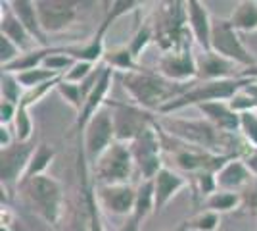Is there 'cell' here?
Listing matches in <instances>:
<instances>
[{
  "mask_svg": "<svg viewBox=\"0 0 257 231\" xmlns=\"http://www.w3.org/2000/svg\"><path fill=\"white\" fill-rule=\"evenodd\" d=\"M156 212V191H154V181H142L137 187V202H135V212L133 216L137 220L144 221L150 214Z\"/></svg>",
  "mask_w": 257,
  "mask_h": 231,
  "instance_id": "cell-25",
  "label": "cell"
},
{
  "mask_svg": "<svg viewBox=\"0 0 257 231\" xmlns=\"http://www.w3.org/2000/svg\"><path fill=\"white\" fill-rule=\"evenodd\" d=\"M96 195L100 204L115 216H133L137 202V189L127 185H98Z\"/></svg>",
  "mask_w": 257,
  "mask_h": 231,
  "instance_id": "cell-14",
  "label": "cell"
},
{
  "mask_svg": "<svg viewBox=\"0 0 257 231\" xmlns=\"http://www.w3.org/2000/svg\"><path fill=\"white\" fill-rule=\"evenodd\" d=\"M240 77H249V79H255L257 81V66L253 67H246V69H242V73Z\"/></svg>",
  "mask_w": 257,
  "mask_h": 231,
  "instance_id": "cell-43",
  "label": "cell"
},
{
  "mask_svg": "<svg viewBox=\"0 0 257 231\" xmlns=\"http://www.w3.org/2000/svg\"><path fill=\"white\" fill-rule=\"evenodd\" d=\"M198 110L204 114L205 120L211 121L215 127H219L221 131H240V114H236L228 106V102H209V104L198 106Z\"/></svg>",
  "mask_w": 257,
  "mask_h": 231,
  "instance_id": "cell-20",
  "label": "cell"
},
{
  "mask_svg": "<svg viewBox=\"0 0 257 231\" xmlns=\"http://www.w3.org/2000/svg\"><path fill=\"white\" fill-rule=\"evenodd\" d=\"M198 64V79L204 81H221V79H232V77H240L238 64L226 60L223 56L211 52H202L200 58H196Z\"/></svg>",
  "mask_w": 257,
  "mask_h": 231,
  "instance_id": "cell-17",
  "label": "cell"
},
{
  "mask_svg": "<svg viewBox=\"0 0 257 231\" xmlns=\"http://www.w3.org/2000/svg\"><path fill=\"white\" fill-rule=\"evenodd\" d=\"M14 143H16V141L12 139L8 125H0V146H2V150H4V148H8V146H12Z\"/></svg>",
  "mask_w": 257,
  "mask_h": 231,
  "instance_id": "cell-41",
  "label": "cell"
},
{
  "mask_svg": "<svg viewBox=\"0 0 257 231\" xmlns=\"http://www.w3.org/2000/svg\"><path fill=\"white\" fill-rule=\"evenodd\" d=\"M240 133L244 141L257 152V112L240 114Z\"/></svg>",
  "mask_w": 257,
  "mask_h": 231,
  "instance_id": "cell-34",
  "label": "cell"
},
{
  "mask_svg": "<svg viewBox=\"0 0 257 231\" xmlns=\"http://www.w3.org/2000/svg\"><path fill=\"white\" fill-rule=\"evenodd\" d=\"M22 189L29 198L31 206L44 221L56 225L62 216V206H64V193L60 181H56L54 177L39 176L23 183Z\"/></svg>",
  "mask_w": 257,
  "mask_h": 231,
  "instance_id": "cell-4",
  "label": "cell"
},
{
  "mask_svg": "<svg viewBox=\"0 0 257 231\" xmlns=\"http://www.w3.org/2000/svg\"><path fill=\"white\" fill-rule=\"evenodd\" d=\"M211 50L215 54L223 56L226 60L234 62L240 67H253L257 66V60L249 54L246 46L242 44L238 31L232 27L228 20H213L211 29Z\"/></svg>",
  "mask_w": 257,
  "mask_h": 231,
  "instance_id": "cell-8",
  "label": "cell"
},
{
  "mask_svg": "<svg viewBox=\"0 0 257 231\" xmlns=\"http://www.w3.org/2000/svg\"><path fill=\"white\" fill-rule=\"evenodd\" d=\"M0 35L8 37L12 43L16 44L22 52H31L35 50L33 44L37 43L33 39L29 31L23 27V23L16 18V14L12 10L10 2H2V20H0Z\"/></svg>",
  "mask_w": 257,
  "mask_h": 231,
  "instance_id": "cell-18",
  "label": "cell"
},
{
  "mask_svg": "<svg viewBox=\"0 0 257 231\" xmlns=\"http://www.w3.org/2000/svg\"><path fill=\"white\" fill-rule=\"evenodd\" d=\"M240 197H242V208H246L251 214H257V177L240 193Z\"/></svg>",
  "mask_w": 257,
  "mask_h": 231,
  "instance_id": "cell-39",
  "label": "cell"
},
{
  "mask_svg": "<svg viewBox=\"0 0 257 231\" xmlns=\"http://www.w3.org/2000/svg\"><path fill=\"white\" fill-rule=\"evenodd\" d=\"M113 77H115V69H111V67H107L106 64H104L102 73L98 77L94 89L90 91V95H88V99H86L83 110L77 114V133H79V135H85V129H86V125L90 123V120L106 106V102H107L106 97H107V93H109L111 79H113Z\"/></svg>",
  "mask_w": 257,
  "mask_h": 231,
  "instance_id": "cell-13",
  "label": "cell"
},
{
  "mask_svg": "<svg viewBox=\"0 0 257 231\" xmlns=\"http://www.w3.org/2000/svg\"><path fill=\"white\" fill-rule=\"evenodd\" d=\"M106 108L111 110L113 127H115V139L119 143L131 144L137 141L142 133L156 123V116L152 112L140 108L137 104H125L107 100Z\"/></svg>",
  "mask_w": 257,
  "mask_h": 231,
  "instance_id": "cell-6",
  "label": "cell"
},
{
  "mask_svg": "<svg viewBox=\"0 0 257 231\" xmlns=\"http://www.w3.org/2000/svg\"><path fill=\"white\" fill-rule=\"evenodd\" d=\"M158 73L173 83H190L192 79H198V64L192 46L177 52H163L158 60Z\"/></svg>",
  "mask_w": 257,
  "mask_h": 231,
  "instance_id": "cell-11",
  "label": "cell"
},
{
  "mask_svg": "<svg viewBox=\"0 0 257 231\" xmlns=\"http://www.w3.org/2000/svg\"><path fill=\"white\" fill-rule=\"evenodd\" d=\"M186 18H188V27H190L194 41L202 46L204 52H211L213 20H211L207 8L198 0H188L186 2Z\"/></svg>",
  "mask_w": 257,
  "mask_h": 231,
  "instance_id": "cell-15",
  "label": "cell"
},
{
  "mask_svg": "<svg viewBox=\"0 0 257 231\" xmlns=\"http://www.w3.org/2000/svg\"><path fill=\"white\" fill-rule=\"evenodd\" d=\"M221 223V216L217 212L211 210H205L202 214L194 216L192 220L184 221V229H192V231H215Z\"/></svg>",
  "mask_w": 257,
  "mask_h": 231,
  "instance_id": "cell-30",
  "label": "cell"
},
{
  "mask_svg": "<svg viewBox=\"0 0 257 231\" xmlns=\"http://www.w3.org/2000/svg\"><path fill=\"white\" fill-rule=\"evenodd\" d=\"M205 206L211 212L223 214V212H230L234 208L242 206V197L240 193H230V191H215L209 198H205Z\"/></svg>",
  "mask_w": 257,
  "mask_h": 231,
  "instance_id": "cell-27",
  "label": "cell"
},
{
  "mask_svg": "<svg viewBox=\"0 0 257 231\" xmlns=\"http://www.w3.org/2000/svg\"><path fill=\"white\" fill-rule=\"evenodd\" d=\"M247 89V87H246ZM246 89L240 91L238 95H234L228 100V106L236 112V114H244V112H257V100L247 93Z\"/></svg>",
  "mask_w": 257,
  "mask_h": 231,
  "instance_id": "cell-35",
  "label": "cell"
},
{
  "mask_svg": "<svg viewBox=\"0 0 257 231\" xmlns=\"http://www.w3.org/2000/svg\"><path fill=\"white\" fill-rule=\"evenodd\" d=\"M23 52L12 43L8 37L0 35V60H2V67L4 66H10L12 62H16Z\"/></svg>",
  "mask_w": 257,
  "mask_h": 231,
  "instance_id": "cell-37",
  "label": "cell"
},
{
  "mask_svg": "<svg viewBox=\"0 0 257 231\" xmlns=\"http://www.w3.org/2000/svg\"><path fill=\"white\" fill-rule=\"evenodd\" d=\"M107 67L115 69L117 73H125V71H135V69H140V66L137 64L135 56L131 54L128 46H121V48H113L104 54V60H102Z\"/></svg>",
  "mask_w": 257,
  "mask_h": 231,
  "instance_id": "cell-26",
  "label": "cell"
},
{
  "mask_svg": "<svg viewBox=\"0 0 257 231\" xmlns=\"http://www.w3.org/2000/svg\"><path fill=\"white\" fill-rule=\"evenodd\" d=\"M33 120L29 116V110L18 106V114H16V120H14V131H16V141L18 143H27L33 141Z\"/></svg>",
  "mask_w": 257,
  "mask_h": 231,
  "instance_id": "cell-29",
  "label": "cell"
},
{
  "mask_svg": "<svg viewBox=\"0 0 257 231\" xmlns=\"http://www.w3.org/2000/svg\"><path fill=\"white\" fill-rule=\"evenodd\" d=\"M215 177H217V189L219 191L242 193L253 181V172L242 158H234L228 164L223 166Z\"/></svg>",
  "mask_w": 257,
  "mask_h": 231,
  "instance_id": "cell-16",
  "label": "cell"
},
{
  "mask_svg": "<svg viewBox=\"0 0 257 231\" xmlns=\"http://www.w3.org/2000/svg\"><path fill=\"white\" fill-rule=\"evenodd\" d=\"M115 75L121 79V85L133 97L135 104L148 112H160L163 106L182 97L190 89L188 83H173L158 71L144 67L125 73L115 71Z\"/></svg>",
  "mask_w": 257,
  "mask_h": 231,
  "instance_id": "cell-2",
  "label": "cell"
},
{
  "mask_svg": "<svg viewBox=\"0 0 257 231\" xmlns=\"http://www.w3.org/2000/svg\"><path fill=\"white\" fill-rule=\"evenodd\" d=\"M35 141L27 143H16L4 148L0 152V181H2V191L6 189V193H10L16 185H20L23 181V176L29 168V162L35 152Z\"/></svg>",
  "mask_w": 257,
  "mask_h": 231,
  "instance_id": "cell-9",
  "label": "cell"
},
{
  "mask_svg": "<svg viewBox=\"0 0 257 231\" xmlns=\"http://www.w3.org/2000/svg\"><path fill=\"white\" fill-rule=\"evenodd\" d=\"M177 231H186V229H184V225H181V227H179Z\"/></svg>",
  "mask_w": 257,
  "mask_h": 231,
  "instance_id": "cell-45",
  "label": "cell"
},
{
  "mask_svg": "<svg viewBox=\"0 0 257 231\" xmlns=\"http://www.w3.org/2000/svg\"><path fill=\"white\" fill-rule=\"evenodd\" d=\"M92 168L98 185H127L135 170L131 146L115 141Z\"/></svg>",
  "mask_w": 257,
  "mask_h": 231,
  "instance_id": "cell-5",
  "label": "cell"
},
{
  "mask_svg": "<svg viewBox=\"0 0 257 231\" xmlns=\"http://www.w3.org/2000/svg\"><path fill=\"white\" fill-rule=\"evenodd\" d=\"M161 127L175 137L177 141L186 143L196 148H202L207 152L223 154V156H251L255 152L246 141L238 139L236 133L221 131L207 120H179L165 116L163 121H160Z\"/></svg>",
  "mask_w": 257,
  "mask_h": 231,
  "instance_id": "cell-1",
  "label": "cell"
},
{
  "mask_svg": "<svg viewBox=\"0 0 257 231\" xmlns=\"http://www.w3.org/2000/svg\"><path fill=\"white\" fill-rule=\"evenodd\" d=\"M23 95H25V89L20 85L18 77L14 73H4L2 71V100H8L12 104L20 106Z\"/></svg>",
  "mask_w": 257,
  "mask_h": 231,
  "instance_id": "cell-31",
  "label": "cell"
},
{
  "mask_svg": "<svg viewBox=\"0 0 257 231\" xmlns=\"http://www.w3.org/2000/svg\"><path fill=\"white\" fill-rule=\"evenodd\" d=\"M140 223H142V221L137 220L135 216H128L127 221H125V223L115 231H140Z\"/></svg>",
  "mask_w": 257,
  "mask_h": 231,
  "instance_id": "cell-42",
  "label": "cell"
},
{
  "mask_svg": "<svg viewBox=\"0 0 257 231\" xmlns=\"http://www.w3.org/2000/svg\"><path fill=\"white\" fill-rule=\"evenodd\" d=\"M16 114H18V106L8 102V100H2V104H0V125H10L12 121L16 120Z\"/></svg>",
  "mask_w": 257,
  "mask_h": 231,
  "instance_id": "cell-40",
  "label": "cell"
},
{
  "mask_svg": "<svg viewBox=\"0 0 257 231\" xmlns=\"http://www.w3.org/2000/svg\"><path fill=\"white\" fill-rule=\"evenodd\" d=\"M16 77H18L20 85L25 91H31V89L41 87V85H44V83H48V81H52V79H56V77L60 75L50 71V69H46V67H37V69H29V71L18 73Z\"/></svg>",
  "mask_w": 257,
  "mask_h": 231,
  "instance_id": "cell-28",
  "label": "cell"
},
{
  "mask_svg": "<svg viewBox=\"0 0 257 231\" xmlns=\"http://www.w3.org/2000/svg\"><path fill=\"white\" fill-rule=\"evenodd\" d=\"M152 39H156V31H154V25L146 22L139 31L135 33V37L131 39V43H128V50H131V54L135 56V60L140 58L142 50L152 43Z\"/></svg>",
  "mask_w": 257,
  "mask_h": 231,
  "instance_id": "cell-33",
  "label": "cell"
},
{
  "mask_svg": "<svg viewBox=\"0 0 257 231\" xmlns=\"http://www.w3.org/2000/svg\"><path fill=\"white\" fill-rule=\"evenodd\" d=\"M128 146L135 158V166L139 168L140 176H142V181H154L156 176L165 168L163 166V143H161L158 125L154 123Z\"/></svg>",
  "mask_w": 257,
  "mask_h": 231,
  "instance_id": "cell-7",
  "label": "cell"
},
{
  "mask_svg": "<svg viewBox=\"0 0 257 231\" xmlns=\"http://www.w3.org/2000/svg\"><path fill=\"white\" fill-rule=\"evenodd\" d=\"M56 50H58V48H54V46H43V48H35L31 52H23L16 62H12L10 66L2 67V71H4V73H14V75H18V73L29 71V69L43 67L44 60H46L48 56H52Z\"/></svg>",
  "mask_w": 257,
  "mask_h": 231,
  "instance_id": "cell-22",
  "label": "cell"
},
{
  "mask_svg": "<svg viewBox=\"0 0 257 231\" xmlns=\"http://www.w3.org/2000/svg\"><path fill=\"white\" fill-rule=\"evenodd\" d=\"M75 64H77L75 58H71L69 54H65L64 48H58L52 56H48V58L44 60L43 67L50 69V71L58 73V75H65V73H67L71 67L75 66Z\"/></svg>",
  "mask_w": 257,
  "mask_h": 231,
  "instance_id": "cell-32",
  "label": "cell"
},
{
  "mask_svg": "<svg viewBox=\"0 0 257 231\" xmlns=\"http://www.w3.org/2000/svg\"><path fill=\"white\" fill-rule=\"evenodd\" d=\"M0 231H10V227H8V225H4V223H2V225H0Z\"/></svg>",
  "mask_w": 257,
  "mask_h": 231,
  "instance_id": "cell-44",
  "label": "cell"
},
{
  "mask_svg": "<svg viewBox=\"0 0 257 231\" xmlns=\"http://www.w3.org/2000/svg\"><path fill=\"white\" fill-rule=\"evenodd\" d=\"M12 10L16 14V18L23 23V27L29 31L33 39L41 46H48L46 44V33H44L43 25H41V20H39V12H37V4L35 2H29V0H16V2H10Z\"/></svg>",
  "mask_w": 257,
  "mask_h": 231,
  "instance_id": "cell-21",
  "label": "cell"
},
{
  "mask_svg": "<svg viewBox=\"0 0 257 231\" xmlns=\"http://www.w3.org/2000/svg\"><path fill=\"white\" fill-rule=\"evenodd\" d=\"M92 71H94V64H88V62H77L75 66L65 73L64 79L65 81H69V83H83L85 79H88V77L92 75Z\"/></svg>",
  "mask_w": 257,
  "mask_h": 231,
  "instance_id": "cell-38",
  "label": "cell"
},
{
  "mask_svg": "<svg viewBox=\"0 0 257 231\" xmlns=\"http://www.w3.org/2000/svg\"><path fill=\"white\" fill-rule=\"evenodd\" d=\"M215 176L217 174H211V172H204V174L194 176V179H196V195L209 198L215 191H219L217 189V177Z\"/></svg>",
  "mask_w": 257,
  "mask_h": 231,
  "instance_id": "cell-36",
  "label": "cell"
},
{
  "mask_svg": "<svg viewBox=\"0 0 257 231\" xmlns=\"http://www.w3.org/2000/svg\"><path fill=\"white\" fill-rule=\"evenodd\" d=\"M182 187H186V179L173 172L169 168H163L160 174L154 179V191H156V212H161V210L167 206V202L171 200Z\"/></svg>",
  "mask_w": 257,
  "mask_h": 231,
  "instance_id": "cell-19",
  "label": "cell"
},
{
  "mask_svg": "<svg viewBox=\"0 0 257 231\" xmlns=\"http://www.w3.org/2000/svg\"><path fill=\"white\" fill-rule=\"evenodd\" d=\"M255 79L249 77H232V79H221V81H204L200 85L190 87L182 97L177 100L169 102L167 106H163L160 114L169 116L171 112L182 110L186 106H202V104H209V102H228L234 95L246 87L253 85Z\"/></svg>",
  "mask_w": 257,
  "mask_h": 231,
  "instance_id": "cell-3",
  "label": "cell"
},
{
  "mask_svg": "<svg viewBox=\"0 0 257 231\" xmlns=\"http://www.w3.org/2000/svg\"><path fill=\"white\" fill-rule=\"evenodd\" d=\"M37 12L44 33H60L67 29L77 18V2L65 0H39Z\"/></svg>",
  "mask_w": 257,
  "mask_h": 231,
  "instance_id": "cell-12",
  "label": "cell"
},
{
  "mask_svg": "<svg viewBox=\"0 0 257 231\" xmlns=\"http://www.w3.org/2000/svg\"><path fill=\"white\" fill-rule=\"evenodd\" d=\"M54 156H56V150H54L50 144H46V143L37 144V148H35V152H33L31 162H29V168H27V172H25V176H23V181L20 183V187H22L23 183L35 179V177L44 176L46 168L52 164Z\"/></svg>",
  "mask_w": 257,
  "mask_h": 231,
  "instance_id": "cell-23",
  "label": "cell"
},
{
  "mask_svg": "<svg viewBox=\"0 0 257 231\" xmlns=\"http://www.w3.org/2000/svg\"><path fill=\"white\" fill-rule=\"evenodd\" d=\"M236 31H257V2L242 0L228 18Z\"/></svg>",
  "mask_w": 257,
  "mask_h": 231,
  "instance_id": "cell-24",
  "label": "cell"
},
{
  "mask_svg": "<svg viewBox=\"0 0 257 231\" xmlns=\"http://www.w3.org/2000/svg\"><path fill=\"white\" fill-rule=\"evenodd\" d=\"M115 127H113V118L111 112L106 110V106L98 112L90 120V123L85 129V158L88 164L94 166L102 158L111 144L115 143Z\"/></svg>",
  "mask_w": 257,
  "mask_h": 231,
  "instance_id": "cell-10",
  "label": "cell"
}]
</instances>
